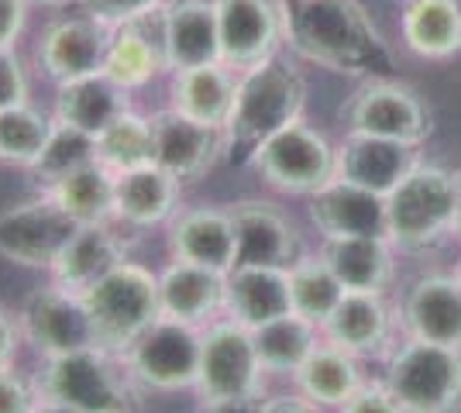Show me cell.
Here are the masks:
<instances>
[{"instance_id":"41","label":"cell","mask_w":461,"mask_h":413,"mask_svg":"<svg viewBox=\"0 0 461 413\" xmlns=\"http://www.w3.org/2000/svg\"><path fill=\"white\" fill-rule=\"evenodd\" d=\"M162 4L166 0H77V7L94 14L96 21H104L107 28H121V24H131L138 18H149Z\"/></svg>"},{"instance_id":"10","label":"cell","mask_w":461,"mask_h":413,"mask_svg":"<svg viewBox=\"0 0 461 413\" xmlns=\"http://www.w3.org/2000/svg\"><path fill=\"white\" fill-rule=\"evenodd\" d=\"M266 186L286 197H313L334 179V145L307 121H293L272 135L249 162Z\"/></svg>"},{"instance_id":"45","label":"cell","mask_w":461,"mask_h":413,"mask_svg":"<svg viewBox=\"0 0 461 413\" xmlns=\"http://www.w3.org/2000/svg\"><path fill=\"white\" fill-rule=\"evenodd\" d=\"M258 413H321V407L303 393H272L262 396V410Z\"/></svg>"},{"instance_id":"11","label":"cell","mask_w":461,"mask_h":413,"mask_svg":"<svg viewBox=\"0 0 461 413\" xmlns=\"http://www.w3.org/2000/svg\"><path fill=\"white\" fill-rule=\"evenodd\" d=\"M77 228L79 224L49 190H35L32 197L14 200L0 211V258L49 275Z\"/></svg>"},{"instance_id":"26","label":"cell","mask_w":461,"mask_h":413,"mask_svg":"<svg viewBox=\"0 0 461 413\" xmlns=\"http://www.w3.org/2000/svg\"><path fill=\"white\" fill-rule=\"evenodd\" d=\"M393 324L396 317L379 293H345L321 324V337L355 358H375L389 352Z\"/></svg>"},{"instance_id":"2","label":"cell","mask_w":461,"mask_h":413,"mask_svg":"<svg viewBox=\"0 0 461 413\" xmlns=\"http://www.w3.org/2000/svg\"><path fill=\"white\" fill-rule=\"evenodd\" d=\"M307 107V79L286 59H269L249 73H238L234 103L224 121V162L249 166L251 156L289 128L293 121L303 118Z\"/></svg>"},{"instance_id":"5","label":"cell","mask_w":461,"mask_h":413,"mask_svg":"<svg viewBox=\"0 0 461 413\" xmlns=\"http://www.w3.org/2000/svg\"><path fill=\"white\" fill-rule=\"evenodd\" d=\"M458 186L455 173L420 162L385 197V238L400 252H427L455 231Z\"/></svg>"},{"instance_id":"14","label":"cell","mask_w":461,"mask_h":413,"mask_svg":"<svg viewBox=\"0 0 461 413\" xmlns=\"http://www.w3.org/2000/svg\"><path fill=\"white\" fill-rule=\"evenodd\" d=\"M221 28V62L234 73L279 56L286 45L289 0H213Z\"/></svg>"},{"instance_id":"23","label":"cell","mask_w":461,"mask_h":413,"mask_svg":"<svg viewBox=\"0 0 461 413\" xmlns=\"http://www.w3.org/2000/svg\"><path fill=\"white\" fill-rule=\"evenodd\" d=\"M162 7L152 11L149 18L121 24V28H114V35H111L104 73L114 79V83H121L128 94H138V90L152 86L158 76H169L166 41H162Z\"/></svg>"},{"instance_id":"16","label":"cell","mask_w":461,"mask_h":413,"mask_svg":"<svg viewBox=\"0 0 461 413\" xmlns=\"http://www.w3.org/2000/svg\"><path fill=\"white\" fill-rule=\"evenodd\" d=\"M234 238H238V262L234 265H283L289 269L303 256V235L293 217L276 207L272 200H238L230 203Z\"/></svg>"},{"instance_id":"1","label":"cell","mask_w":461,"mask_h":413,"mask_svg":"<svg viewBox=\"0 0 461 413\" xmlns=\"http://www.w3.org/2000/svg\"><path fill=\"white\" fill-rule=\"evenodd\" d=\"M286 45L338 76H385L396 59L358 0H289Z\"/></svg>"},{"instance_id":"15","label":"cell","mask_w":461,"mask_h":413,"mask_svg":"<svg viewBox=\"0 0 461 413\" xmlns=\"http://www.w3.org/2000/svg\"><path fill=\"white\" fill-rule=\"evenodd\" d=\"M152 121V162L166 169L183 186L207 179L217 162H224V131L203 121L179 114L176 107H158L149 114Z\"/></svg>"},{"instance_id":"6","label":"cell","mask_w":461,"mask_h":413,"mask_svg":"<svg viewBox=\"0 0 461 413\" xmlns=\"http://www.w3.org/2000/svg\"><path fill=\"white\" fill-rule=\"evenodd\" d=\"M385 386L403 413H461V352L406 337L389 352Z\"/></svg>"},{"instance_id":"34","label":"cell","mask_w":461,"mask_h":413,"mask_svg":"<svg viewBox=\"0 0 461 413\" xmlns=\"http://www.w3.org/2000/svg\"><path fill=\"white\" fill-rule=\"evenodd\" d=\"M251 335H255V348H258V358H262L266 373L289 375V379H293L296 369L307 362L310 352L324 341V337H321V328L300 314L276 317L269 324L255 328Z\"/></svg>"},{"instance_id":"44","label":"cell","mask_w":461,"mask_h":413,"mask_svg":"<svg viewBox=\"0 0 461 413\" xmlns=\"http://www.w3.org/2000/svg\"><path fill=\"white\" fill-rule=\"evenodd\" d=\"M21 348H24V337H21L18 310L0 303V365H14Z\"/></svg>"},{"instance_id":"8","label":"cell","mask_w":461,"mask_h":413,"mask_svg":"<svg viewBox=\"0 0 461 413\" xmlns=\"http://www.w3.org/2000/svg\"><path fill=\"white\" fill-rule=\"evenodd\" d=\"M341 121L348 131L372 138H389L420 148L434 135V111L430 103L400 79L368 76L351 97L341 103Z\"/></svg>"},{"instance_id":"47","label":"cell","mask_w":461,"mask_h":413,"mask_svg":"<svg viewBox=\"0 0 461 413\" xmlns=\"http://www.w3.org/2000/svg\"><path fill=\"white\" fill-rule=\"evenodd\" d=\"M32 413H83V410L69 407V403H59V400H52V396H41L39 407H35Z\"/></svg>"},{"instance_id":"13","label":"cell","mask_w":461,"mask_h":413,"mask_svg":"<svg viewBox=\"0 0 461 413\" xmlns=\"http://www.w3.org/2000/svg\"><path fill=\"white\" fill-rule=\"evenodd\" d=\"M18 324L24 348L39 362L96 345L90 314L83 307V296L59 286L52 279H45L39 290H32L21 300Z\"/></svg>"},{"instance_id":"39","label":"cell","mask_w":461,"mask_h":413,"mask_svg":"<svg viewBox=\"0 0 461 413\" xmlns=\"http://www.w3.org/2000/svg\"><path fill=\"white\" fill-rule=\"evenodd\" d=\"M39 400L41 390L35 373H24L18 362L0 365V413H32Z\"/></svg>"},{"instance_id":"29","label":"cell","mask_w":461,"mask_h":413,"mask_svg":"<svg viewBox=\"0 0 461 413\" xmlns=\"http://www.w3.org/2000/svg\"><path fill=\"white\" fill-rule=\"evenodd\" d=\"M317 252L345 293L383 296L396 275L389 238H321Z\"/></svg>"},{"instance_id":"24","label":"cell","mask_w":461,"mask_h":413,"mask_svg":"<svg viewBox=\"0 0 461 413\" xmlns=\"http://www.w3.org/2000/svg\"><path fill=\"white\" fill-rule=\"evenodd\" d=\"M310 224L321 238H385V197L330 179L307 197Z\"/></svg>"},{"instance_id":"22","label":"cell","mask_w":461,"mask_h":413,"mask_svg":"<svg viewBox=\"0 0 461 413\" xmlns=\"http://www.w3.org/2000/svg\"><path fill=\"white\" fill-rule=\"evenodd\" d=\"M224 286L228 273L169 258L158 269V310L179 324L207 328L211 320L224 317Z\"/></svg>"},{"instance_id":"32","label":"cell","mask_w":461,"mask_h":413,"mask_svg":"<svg viewBox=\"0 0 461 413\" xmlns=\"http://www.w3.org/2000/svg\"><path fill=\"white\" fill-rule=\"evenodd\" d=\"M362 382L366 379H362V369H358V358L334 348V345H327V341H321L293 375L296 393L313 400L317 407H341Z\"/></svg>"},{"instance_id":"48","label":"cell","mask_w":461,"mask_h":413,"mask_svg":"<svg viewBox=\"0 0 461 413\" xmlns=\"http://www.w3.org/2000/svg\"><path fill=\"white\" fill-rule=\"evenodd\" d=\"M455 186H458V214H455V231L461 235V169H455Z\"/></svg>"},{"instance_id":"30","label":"cell","mask_w":461,"mask_h":413,"mask_svg":"<svg viewBox=\"0 0 461 413\" xmlns=\"http://www.w3.org/2000/svg\"><path fill=\"white\" fill-rule=\"evenodd\" d=\"M234 90H238V73L224 62L169 73V107L211 128H224L234 103Z\"/></svg>"},{"instance_id":"27","label":"cell","mask_w":461,"mask_h":413,"mask_svg":"<svg viewBox=\"0 0 461 413\" xmlns=\"http://www.w3.org/2000/svg\"><path fill=\"white\" fill-rule=\"evenodd\" d=\"M135 94H128L121 83L107 76V73H94V76L69 79L52 86V118L59 124H69L86 135H100L104 128H111L124 111L135 107Z\"/></svg>"},{"instance_id":"37","label":"cell","mask_w":461,"mask_h":413,"mask_svg":"<svg viewBox=\"0 0 461 413\" xmlns=\"http://www.w3.org/2000/svg\"><path fill=\"white\" fill-rule=\"evenodd\" d=\"M96 162L111 173H128L152 162V121L145 111H124L121 118L96 135Z\"/></svg>"},{"instance_id":"43","label":"cell","mask_w":461,"mask_h":413,"mask_svg":"<svg viewBox=\"0 0 461 413\" xmlns=\"http://www.w3.org/2000/svg\"><path fill=\"white\" fill-rule=\"evenodd\" d=\"M32 4L24 0H0V45H18L28 28Z\"/></svg>"},{"instance_id":"36","label":"cell","mask_w":461,"mask_h":413,"mask_svg":"<svg viewBox=\"0 0 461 413\" xmlns=\"http://www.w3.org/2000/svg\"><path fill=\"white\" fill-rule=\"evenodd\" d=\"M289 296H293V314L307 317L321 328L330 310L341 303L345 290L327 269L321 252H303L289 265Z\"/></svg>"},{"instance_id":"7","label":"cell","mask_w":461,"mask_h":413,"mask_svg":"<svg viewBox=\"0 0 461 413\" xmlns=\"http://www.w3.org/2000/svg\"><path fill=\"white\" fill-rule=\"evenodd\" d=\"M269 373L258 358L251 328L217 317L203 328L200 337V373H196V400L213 403V400H249V396H266Z\"/></svg>"},{"instance_id":"46","label":"cell","mask_w":461,"mask_h":413,"mask_svg":"<svg viewBox=\"0 0 461 413\" xmlns=\"http://www.w3.org/2000/svg\"><path fill=\"white\" fill-rule=\"evenodd\" d=\"M262 410V396H249V400H213V403H200L196 413H258Z\"/></svg>"},{"instance_id":"38","label":"cell","mask_w":461,"mask_h":413,"mask_svg":"<svg viewBox=\"0 0 461 413\" xmlns=\"http://www.w3.org/2000/svg\"><path fill=\"white\" fill-rule=\"evenodd\" d=\"M94 158H96V138L56 121V131L49 138L41 158L28 169V176L35 183V190H49V186H56L59 179H66L69 173L83 169Z\"/></svg>"},{"instance_id":"40","label":"cell","mask_w":461,"mask_h":413,"mask_svg":"<svg viewBox=\"0 0 461 413\" xmlns=\"http://www.w3.org/2000/svg\"><path fill=\"white\" fill-rule=\"evenodd\" d=\"M32 100V69L18 45H0V111Z\"/></svg>"},{"instance_id":"25","label":"cell","mask_w":461,"mask_h":413,"mask_svg":"<svg viewBox=\"0 0 461 413\" xmlns=\"http://www.w3.org/2000/svg\"><path fill=\"white\" fill-rule=\"evenodd\" d=\"M162 41H166L169 73L221 62V28L213 0H166Z\"/></svg>"},{"instance_id":"20","label":"cell","mask_w":461,"mask_h":413,"mask_svg":"<svg viewBox=\"0 0 461 413\" xmlns=\"http://www.w3.org/2000/svg\"><path fill=\"white\" fill-rule=\"evenodd\" d=\"M183 190L186 186L176 176H169L166 169H158L155 162L117 173L114 220L135 238L158 231V228L166 231V224L183 207Z\"/></svg>"},{"instance_id":"9","label":"cell","mask_w":461,"mask_h":413,"mask_svg":"<svg viewBox=\"0 0 461 413\" xmlns=\"http://www.w3.org/2000/svg\"><path fill=\"white\" fill-rule=\"evenodd\" d=\"M200 337H203V328L158 317L152 328L121 355L124 369L141 393H193L196 373H200Z\"/></svg>"},{"instance_id":"12","label":"cell","mask_w":461,"mask_h":413,"mask_svg":"<svg viewBox=\"0 0 461 413\" xmlns=\"http://www.w3.org/2000/svg\"><path fill=\"white\" fill-rule=\"evenodd\" d=\"M111 35H114V28L86 14L83 7L59 14L41 28L32 45V69L41 79H49L52 86L104 73Z\"/></svg>"},{"instance_id":"3","label":"cell","mask_w":461,"mask_h":413,"mask_svg":"<svg viewBox=\"0 0 461 413\" xmlns=\"http://www.w3.org/2000/svg\"><path fill=\"white\" fill-rule=\"evenodd\" d=\"M41 396L69 403L83 413H121L141 407V390L124 369V358L100 345L56 358H41L35 369Z\"/></svg>"},{"instance_id":"17","label":"cell","mask_w":461,"mask_h":413,"mask_svg":"<svg viewBox=\"0 0 461 413\" xmlns=\"http://www.w3.org/2000/svg\"><path fill=\"white\" fill-rule=\"evenodd\" d=\"M420 148L389 141V138L355 135L348 131L334 145V179L372 190L379 197H389L417 166H420Z\"/></svg>"},{"instance_id":"49","label":"cell","mask_w":461,"mask_h":413,"mask_svg":"<svg viewBox=\"0 0 461 413\" xmlns=\"http://www.w3.org/2000/svg\"><path fill=\"white\" fill-rule=\"evenodd\" d=\"M24 4H32V7H35V4H41V7H56V4H66V0H24Z\"/></svg>"},{"instance_id":"21","label":"cell","mask_w":461,"mask_h":413,"mask_svg":"<svg viewBox=\"0 0 461 413\" xmlns=\"http://www.w3.org/2000/svg\"><path fill=\"white\" fill-rule=\"evenodd\" d=\"M400 328L406 337L461 352V283L458 275H423L400 303Z\"/></svg>"},{"instance_id":"31","label":"cell","mask_w":461,"mask_h":413,"mask_svg":"<svg viewBox=\"0 0 461 413\" xmlns=\"http://www.w3.org/2000/svg\"><path fill=\"white\" fill-rule=\"evenodd\" d=\"M403 41L423 59H451L461 52L458 0H410L403 14Z\"/></svg>"},{"instance_id":"18","label":"cell","mask_w":461,"mask_h":413,"mask_svg":"<svg viewBox=\"0 0 461 413\" xmlns=\"http://www.w3.org/2000/svg\"><path fill=\"white\" fill-rule=\"evenodd\" d=\"M131 245H135V235L128 228H121L117 220L83 224L59 252L56 265L49 269V279L73 293H86L124 258H131Z\"/></svg>"},{"instance_id":"19","label":"cell","mask_w":461,"mask_h":413,"mask_svg":"<svg viewBox=\"0 0 461 413\" xmlns=\"http://www.w3.org/2000/svg\"><path fill=\"white\" fill-rule=\"evenodd\" d=\"M166 252L169 258L207 265L217 273H230L238 262V238L228 207H179V214L166 224Z\"/></svg>"},{"instance_id":"51","label":"cell","mask_w":461,"mask_h":413,"mask_svg":"<svg viewBox=\"0 0 461 413\" xmlns=\"http://www.w3.org/2000/svg\"><path fill=\"white\" fill-rule=\"evenodd\" d=\"M121 413H138V410H121Z\"/></svg>"},{"instance_id":"50","label":"cell","mask_w":461,"mask_h":413,"mask_svg":"<svg viewBox=\"0 0 461 413\" xmlns=\"http://www.w3.org/2000/svg\"><path fill=\"white\" fill-rule=\"evenodd\" d=\"M455 275H458V283H461V262H458V269H455Z\"/></svg>"},{"instance_id":"4","label":"cell","mask_w":461,"mask_h":413,"mask_svg":"<svg viewBox=\"0 0 461 413\" xmlns=\"http://www.w3.org/2000/svg\"><path fill=\"white\" fill-rule=\"evenodd\" d=\"M83 296L90 328L100 348L124 355L162 317L158 310V269L124 258L117 269L94 283Z\"/></svg>"},{"instance_id":"33","label":"cell","mask_w":461,"mask_h":413,"mask_svg":"<svg viewBox=\"0 0 461 413\" xmlns=\"http://www.w3.org/2000/svg\"><path fill=\"white\" fill-rule=\"evenodd\" d=\"M49 193L59 200V207L83 224H107L114 220V193H117V173H111L104 162H86L83 169L59 179L49 186Z\"/></svg>"},{"instance_id":"42","label":"cell","mask_w":461,"mask_h":413,"mask_svg":"<svg viewBox=\"0 0 461 413\" xmlns=\"http://www.w3.org/2000/svg\"><path fill=\"white\" fill-rule=\"evenodd\" d=\"M341 413H403L393 390L385 382H362L355 393L338 407Z\"/></svg>"},{"instance_id":"28","label":"cell","mask_w":461,"mask_h":413,"mask_svg":"<svg viewBox=\"0 0 461 413\" xmlns=\"http://www.w3.org/2000/svg\"><path fill=\"white\" fill-rule=\"evenodd\" d=\"M293 314V296H289V269L283 265H234L224 286V317L262 328L276 317Z\"/></svg>"},{"instance_id":"35","label":"cell","mask_w":461,"mask_h":413,"mask_svg":"<svg viewBox=\"0 0 461 413\" xmlns=\"http://www.w3.org/2000/svg\"><path fill=\"white\" fill-rule=\"evenodd\" d=\"M52 131H56L52 111H41L32 100L0 111V166H14L28 173L41 158Z\"/></svg>"}]
</instances>
